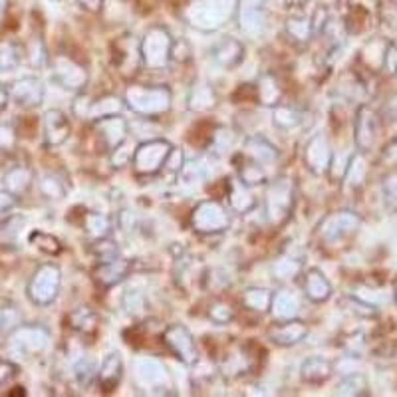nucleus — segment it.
<instances>
[{"mask_svg":"<svg viewBox=\"0 0 397 397\" xmlns=\"http://www.w3.org/2000/svg\"><path fill=\"white\" fill-rule=\"evenodd\" d=\"M270 292L263 288H251L246 290V296H244V302L251 310H256V312H266V308L270 306Z\"/></svg>","mask_w":397,"mask_h":397,"instance_id":"f3484780","label":"nucleus"},{"mask_svg":"<svg viewBox=\"0 0 397 397\" xmlns=\"http://www.w3.org/2000/svg\"><path fill=\"white\" fill-rule=\"evenodd\" d=\"M266 334L274 344L292 346V344H298V342H302L304 337L308 336V328L302 322L290 320V322H284V324H274L272 328H268Z\"/></svg>","mask_w":397,"mask_h":397,"instance_id":"6e6552de","label":"nucleus"},{"mask_svg":"<svg viewBox=\"0 0 397 397\" xmlns=\"http://www.w3.org/2000/svg\"><path fill=\"white\" fill-rule=\"evenodd\" d=\"M121 375H123L121 358L118 354H109L99 372V384L104 387V391H113L121 382Z\"/></svg>","mask_w":397,"mask_h":397,"instance_id":"f8f14e48","label":"nucleus"},{"mask_svg":"<svg viewBox=\"0 0 397 397\" xmlns=\"http://www.w3.org/2000/svg\"><path fill=\"white\" fill-rule=\"evenodd\" d=\"M72 328L90 334L97 328V316L96 312H92L90 308H78L72 312Z\"/></svg>","mask_w":397,"mask_h":397,"instance_id":"2eb2a0df","label":"nucleus"},{"mask_svg":"<svg viewBox=\"0 0 397 397\" xmlns=\"http://www.w3.org/2000/svg\"><path fill=\"white\" fill-rule=\"evenodd\" d=\"M127 272H130V263L113 256V258H108V260H102V265L94 270V278L104 286H113Z\"/></svg>","mask_w":397,"mask_h":397,"instance_id":"1a4fd4ad","label":"nucleus"},{"mask_svg":"<svg viewBox=\"0 0 397 397\" xmlns=\"http://www.w3.org/2000/svg\"><path fill=\"white\" fill-rule=\"evenodd\" d=\"M229 221L225 217V211L217 203H205L195 213V227L199 229V232H215L225 229Z\"/></svg>","mask_w":397,"mask_h":397,"instance_id":"0eeeda50","label":"nucleus"},{"mask_svg":"<svg viewBox=\"0 0 397 397\" xmlns=\"http://www.w3.org/2000/svg\"><path fill=\"white\" fill-rule=\"evenodd\" d=\"M94 127L99 133L102 141L106 144V149L113 151L118 145L125 141V135H127V123L123 121V118L118 116H106V118H99L94 123Z\"/></svg>","mask_w":397,"mask_h":397,"instance_id":"39448f33","label":"nucleus"},{"mask_svg":"<svg viewBox=\"0 0 397 397\" xmlns=\"http://www.w3.org/2000/svg\"><path fill=\"white\" fill-rule=\"evenodd\" d=\"M76 377L80 379V382H88V379H92L94 377V361L92 360H82L76 363Z\"/></svg>","mask_w":397,"mask_h":397,"instance_id":"aec40b11","label":"nucleus"},{"mask_svg":"<svg viewBox=\"0 0 397 397\" xmlns=\"http://www.w3.org/2000/svg\"><path fill=\"white\" fill-rule=\"evenodd\" d=\"M215 58L223 66H237L242 58V46L237 40L227 38L225 42H221L217 48H215Z\"/></svg>","mask_w":397,"mask_h":397,"instance_id":"4468645a","label":"nucleus"},{"mask_svg":"<svg viewBox=\"0 0 397 397\" xmlns=\"http://www.w3.org/2000/svg\"><path fill=\"white\" fill-rule=\"evenodd\" d=\"M302 379L312 385L324 384L326 379L332 375V363L324 358H308L302 363Z\"/></svg>","mask_w":397,"mask_h":397,"instance_id":"9b49d317","label":"nucleus"},{"mask_svg":"<svg viewBox=\"0 0 397 397\" xmlns=\"http://www.w3.org/2000/svg\"><path fill=\"white\" fill-rule=\"evenodd\" d=\"M286 30H288L290 36L300 40V42H306V40L310 38V34L314 32L312 22L306 20V18H290Z\"/></svg>","mask_w":397,"mask_h":397,"instance_id":"a211bd4d","label":"nucleus"},{"mask_svg":"<svg viewBox=\"0 0 397 397\" xmlns=\"http://www.w3.org/2000/svg\"><path fill=\"white\" fill-rule=\"evenodd\" d=\"M165 340H167V346L171 348V351L183 360L185 363H195L197 361V346L193 342L191 334L181 328V326H173L171 330H167L165 334Z\"/></svg>","mask_w":397,"mask_h":397,"instance_id":"423d86ee","label":"nucleus"},{"mask_svg":"<svg viewBox=\"0 0 397 397\" xmlns=\"http://www.w3.org/2000/svg\"><path fill=\"white\" fill-rule=\"evenodd\" d=\"M70 135V121L62 111L52 109L46 113V139L52 145H60L68 139Z\"/></svg>","mask_w":397,"mask_h":397,"instance_id":"9d476101","label":"nucleus"},{"mask_svg":"<svg viewBox=\"0 0 397 397\" xmlns=\"http://www.w3.org/2000/svg\"><path fill=\"white\" fill-rule=\"evenodd\" d=\"M379 133V118L372 108L363 106L358 111V120H356V144L361 151H370L377 139Z\"/></svg>","mask_w":397,"mask_h":397,"instance_id":"20e7f679","label":"nucleus"},{"mask_svg":"<svg viewBox=\"0 0 397 397\" xmlns=\"http://www.w3.org/2000/svg\"><path fill=\"white\" fill-rule=\"evenodd\" d=\"M337 393H344V396H365L368 393V382L360 373H351V375H348L340 384Z\"/></svg>","mask_w":397,"mask_h":397,"instance_id":"dca6fc26","label":"nucleus"},{"mask_svg":"<svg viewBox=\"0 0 397 397\" xmlns=\"http://www.w3.org/2000/svg\"><path fill=\"white\" fill-rule=\"evenodd\" d=\"M251 2H260V0H251Z\"/></svg>","mask_w":397,"mask_h":397,"instance_id":"5701e85b","label":"nucleus"},{"mask_svg":"<svg viewBox=\"0 0 397 397\" xmlns=\"http://www.w3.org/2000/svg\"><path fill=\"white\" fill-rule=\"evenodd\" d=\"M78 2L84 6L85 11H90V13H99L102 6H104V0H78Z\"/></svg>","mask_w":397,"mask_h":397,"instance_id":"412c9836","label":"nucleus"},{"mask_svg":"<svg viewBox=\"0 0 397 397\" xmlns=\"http://www.w3.org/2000/svg\"><path fill=\"white\" fill-rule=\"evenodd\" d=\"M169 153H171V145L163 139H155V141H147L141 144L135 151V171L139 175H151L157 173L161 165H165Z\"/></svg>","mask_w":397,"mask_h":397,"instance_id":"7ed1b4c3","label":"nucleus"},{"mask_svg":"<svg viewBox=\"0 0 397 397\" xmlns=\"http://www.w3.org/2000/svg\"><path fill=\"white\" fill-rule=\"evenodd\" d=\"M384 68L387 74H397V44L389 42L384 52Z\"/></svg>","mask_w":397,"mask_h":397,"instance_id":"6ab92c4d","label":"nucleus"},{"mask_svg":"<svg viewBox=\"0 0 397 397\" xmlns=\"http://www.w3.org/2000/svg\"><path fill=\"white\" fill-rule=\"evenodd\" d=\"M125 102L139 113H157V111L167 109L171 96H169L167 90H163V88L145 90L141 85H133L132 90H127Z\"/></svg>","mask_w":397,"mask_h":397,"instance_id":"f03ea898","label":"nucleus"},{"mask_svg":"<svg viewBox=\"0 0 397 397\" xmlns=\"http://www.w3.org/2000/svg\"><path fill=\"white\" fill-rule=\"evenodd\" d=\"M171 46L173 42L167 30L157 26L145 34L144 42L139 44V54L147 66H165L171 60Z\"/></svg>","mask_w":397,"mask_h":397,"instance_id":"f257e3e1","label":"nucleus"},{"mask_svg":"<svg viewBox=\"0 0 397 397\" xmlns=\"http://www.w3.org/2000/svg\"><path fill=\"white\" fill-rule=\"evenodd\" d=\"M396 302H397V292H396Z\"/></svg>","mask_w":397,"mask_h":397,"instance_id":"b1692460","label":"nucleus"},{"mask_svg":"<svg viewBox=\"0 0 397 397\" xmlns=\"http://www.w3.org/2000/svg\"><path fill=\"white\" fill-rule=\"evenodd\" d=\"M304 288H306L308 298H312L314 302H324L332 294V286H330V282L326 280V277L320 270H310L306 274Z\"/></svg>","mask_w":397,"mask_h":397,"instance_id":"ddd939ff","label":"nucleus"},{"mask_svg":"<svg viewBox=\"0 0 397 397\" xmlns=\"http://www.w3.org/2000/svg\"><path fill=\"white\" fill-rule=\"evenodd\" d=\"M284 2H286V6H290V8H300L308 0H284Z\"/></svg>","mask_w":397,"mask_h":397,"instance_id":"4be33fe9","label":"nucleus"}]
</instances>
